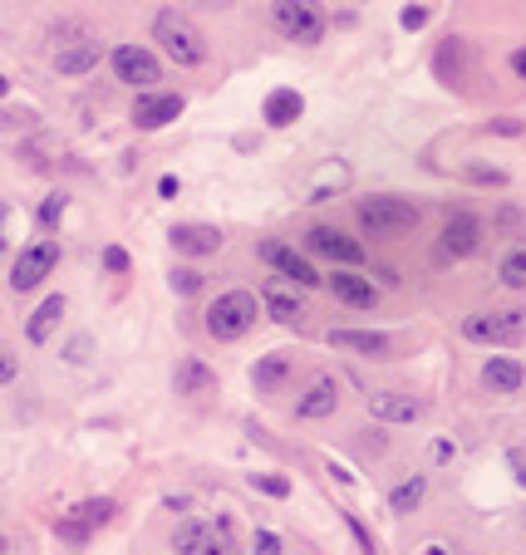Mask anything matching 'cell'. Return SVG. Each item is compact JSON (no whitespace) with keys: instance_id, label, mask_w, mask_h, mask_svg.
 <instances>
[{"instance_id":"6da1fadb","label":"cell","mask_w":526,"mask_h":555,"mask_svg":"<svg viewBox=\"0 0 526 555\" xmlns=\"http://www.w3.org/2000/svg\"><path fill=\"white\" fill-rule=\"evenodd\" d=\"M256 295H246V290H227V295H217L212 300V310H207V330L212 339H222V344H232L241 334L256 325Z\"/></svg>"},{"instance_id":"7a4b0ae2","label":"cell","mask_w":526,"mask_h":555,"mask_svg":"<svg viewBox=\"0 0 526 555\" xmlns=\"http://www.w3.org/2000/svg\"><path fill=\"white\" fill-rule=\"evenodd\" d=\"M153 40L168 50V59L177 64H202L207 59V45H202V35L192 30V20L182 15V10H158V20H153Z\"/></svg>"},{"instance_id":"3957f363","label":"cell","mask_w":526,"mask_h":555,"mask_svg":"<svg viewBox=\"0 0 526 555\" xmlns=\"http://www.w3.org/2000/svg\"><path fill=\"white\" fill-rule=\"evenodd\" d=\"M173 546L177 555H241L232 521H182Z\"/></svg>"},{"instance_id":"277c9868","label":"cell","mask_w":526,"mask_h":555,"mask_svg":"<svg viewBox=\"0 0 526 555\" xmlns=\"http://www.w3.org/2000/svg\"><path fill=\"white\" fill-rule=\"evenodd\" d=\"M271 20H276V30L295 40V45H315L320 35H325V10H320V0H276L271 5Z\"/></svg>"},{"instance_id":"5b68a950","label":"cell","mask_w":526,"mask_h":555,"mask_svg":"<svg viewBox=\"0 0 526 555\" xmlns=\"http://www.w3.org/2000/svg\"><path fill=\"white\" fill-rule=\"evenodd\" d=\"M359 226L374 231V236H404L418 226V212L404 197H364L359 202Z\"/></svg>"},{"instance_id":"8992f818","label":"cell","mask_w":526,"mask_h":555,"mask_svg":"<svg viewBox=\"0 0 526 555\" xmlns=\"http://www.w3.org/2000/svg\"><path fill=\"white\" fill-rule=\"evenodd\" d=\"M463 334L472 344H517L526 339V310H492V315H468L463 320Z\"/></svg>"},{"instance_id":"52a82bcc","label":"cell","mask_w":526,"mask_h":555,"mask_svg":"<svg viewBox=\"0 0 526 555\" xmlns=\"http://www.w3.org/2000/svg\"><path fill=\"white\" fill-rule=\"evenodd\" d=\"M261 261H266L271 271H281L291 285H300V290H315V285H320L315 266H310L300 251H291L286 241H261Z\"/></svg>"},{"instance_id":"ba28073f","label":"cell","mask_w":526,"mask_h":555,"mask_svg":"<svg viewBox=\"0 0 526 555\" xmlns=\"http://www.w3.org/2000/svg\"><path fill=\"white\" fill-rule=\"evenodd\" d=\"M55 261H59L55 241H35L30 251H20V261H15V271H10V285H15V290H35L40 280L55 271Z\"/></svg>"},{"instance_id":"9c48e42d","label":"cell","mask_w":526,"mask_h":555,"mask_svg":"<svg viewBox=\"0 0 526 555\" xmlns=\"http://www.w3.org/2000/svg\"><path fill=\"white\" fill-rule=\"evenodd\" d=\"M114 74L123 79V84H138V89H153L158 84V59H153V50H143V45H118L114 50Z\"/></svg>"},{"instance_id":"30bf717a","label":"cell","mask_w":526,"mask_h":555,"mask_svg":"<svg viewBox=\"0 0 526 555\" xmlns=\"http://www.w3.org/2000/svg\"><path fill=\"white\" fill-rule=\"evenodd\" d=\"M109 516H114V501H84L59 521V536L64 541H89L99 526H109Z\"/></svg>"},{"instance_id":"8fae6325","label":"cell","mask_w":526,"mask_h":555,"mask_svg":"<svg viewBox=\"0 0 526 555\" xmlns=\"http://www.w3.org/2000/svg\"><path fill=\"white\" fill-rule=\"evenodd\" d=\"M305 241H310V251H315V256H330V261H340L345 271L364 261V246H359V241H350L345 231H335V226H315Z\"/></svg>"},{"instance_id":"7c38bea8","label":"cell","mask_w":526,"mask_h":555,"mask_svg":"<svg viewBox=\"0 0 526 555\" xmlns=\"http://www.w3.org/2000/svg\"><path fill=\"white\" fill-rule=\"evenodd\" d=\"M325 285H330V290H335V300H340V305H350V310H374V305H379V290H374L364 276H354V271H335Z\"/></svg>"},{"instance_id":"4fadbf2b","label":"cell","mask_w":526,"mask_h":555,"mask_svg":"<svg viewBox=\"0 0 526 555\" xmlns=\"http://www.w3.org/2000/svg\"><path fill=\"white\" fill-rule=\"evenodd\" d=\"M369 408H374V418H379V423H418V418L428 413V403H423V398H413V393H379Z\"/></svg>"},{"instance_id":"5bb4252c","label":"cell","mask_w":526,"mask_h":555,"mask_svg":"<svg viewBox=\"0 0 526 555\" xmlns=\"http://www.w3.org/2000/svg\"><path fill=\"white\" fill-rule=\"evenodd\" d=\"M335 408H340V384H335L330 374L310 379V389H305V398L295 403V413H300V418H330Z\"/></svg>"},{"instance_id":"9a60e30c","label":"cell","mask_w":526,"mask_h":555,"mask_svg":"<svg viewBox=\"0 0 526 555\" xmlns=\"http://www.w3.org/2000/svg\"><path fill=\"white\" fill-rule=\"evenodd\" d=\"M177 113H182V99H177V94H143V99L133 104V123H138V128H163V123H173Z\"/></svg>"},{"instance_id":"2e32d148","label":"cell","mask_w":526,"mask_h":555,"mask_svg":"<svg viewBox=\"0 0 526 555\" xmlns=\"http://www.w3.org/2000/svg\"><path fill=\"white\" fill-rule=\"evenodd\" d=\"M94 64H99V40H89V35H79V40H69V45L55 50L59 74H84V69H94Z\"/></svg>"},{"instance_id":"e0dca14e","label":"cell","mask_w":526,"mask_h":555,"mask_svg":"<svg viewBox=\"0 0 526 555\" xmlns=\"http://www.w3.org/2000/svg\"><path fill=\"white\" fill-rule=\"evenodd\" d=\"M335 349H350L364 359H389V334H369V330H330Z\"/></svg>"},{"instance_id":"ac0fdd59","label":"cell","mask_w":526,"mask_h":555,"mask_svg":"<svg viewBox=\"0 0 526 555\" xmlns=\"http://www.w3.org/2000/svg\"><path fill=\"white\" fill-rule=\"evenodd\" d=\"M173 246L182 256H212L217 246H222V231L217 226H173Z\"/></svg>"},{"instance_id":"d6986e66","label":"cell","mask_w":526,"mask_h":555,"mask_svg":"<svg viewBox=\"0 0 526 555\" xmlns=\"http://www.w3.org/2000/svg\"><path fill=\"white\" fill-rule=\"evenodd\" d=\"M177 393H187V398H212V393H217L212 369H207L202 359H182V364H177Z\"/></svg>"},{"instance_id":"ffe728a7","label":"cell","mask_w":526,"mask_h":555,"mask_svg":"<svg viewBox=\"0 0 526 555\" xmlns=\"http://www.w3.org/2000/svg\"><path fill=\"white\" fill-rule=\"evenodd\" d=\"M522 359H507V354H502V359H487V364H482V384H487V389H497V393H512V389H522Z\"/></svg>"},{"instance_id":"44dd1931","label":"cell","mask_w":526,"mask_h":555,"mask_svg":"<svg viewBox=\"0 0 526 555\" xmlns=\"http://www.w3.org/2000/svg\"><path fill=\"white\" fill-rule=\"evenodd\" d=\"M443 246H448V256H472L477 251V222L472 217H448V226H443Z\"/></svg>"},{"instance_id":"7402d4cb","label":"cell","mask_w":526,"mask_h":555,"mask_svg":"<svg viewBox=\"0 0 526 555\" xmlns=\"http://www.w3.org/2000/svg\"><path fill=\"white\" fill-rule=\"evenodd\" d=\"M59 315H64V295H50V300H45V305H40V310H35L30 320H25V334H30L35 344H45V339L55 334Z\"/></svg>"},{"instance_id":"603a6c76","label":"cell","mask_w":526,"mask_h":555,"mask_svg":"<svg viewBox=\"0 0 526 555\" xmlns=\"http://www.w3.org/2000/svg\"><path fill=\"white\" fill-rule=\"evenodd\" d=\"M423 497H428V477H404L394 492H389V511H399V516H409V511H418L423 506Z\"/></svg>"},{"instance_id":"cb8c5ba5","label":"cell","mask_w":526,"mask_h":555,"mask_svg":"<svg viewBox=\"0 0 526 555\" xmlns=\"http://www.w3.org/2000/svg\"><path fill=\"white\" fill-rule=\"evenodd\" d=\"M300 109H305V104H300L295 89H276V94L266 99V123H271V128H286V123L300 118Z\"/></svg>"},{"instance_id":"d4e9b609","label":"cell","mask_w":526,"mask_h":555,"mask_svg":"<svg viewBox=\"0 0 526 555\" xmlns=\"http://www.w3.org/2000/svg\"><path fill=\"white\" fill-rule=\"evenodd\" d=\"M468 55V45H463V40H443V45H438V79H443V84H453V89H458V84H463V69H458V59Z\"/></svg>"},{"instance_id":"484cf974","label":"cell","mask_w":526,"mask_h":555,"mask_svg":"<svg viewBox=\"0 0 526 555\" xmlns=\"http://www.w3.org/2000/svg\"><path fill=\"white\" fill-rule=\"evenodd\" d=\"M261 305H266V315H271V320H281V325H295V320H300V300L286 295V290H276V285H266Z\"/></svg>"},{"instance_id":"4316f807","label":"cell","mask_w":526,"mask_h":555,"mask_svg":"<svg viewBox=\"0 0 526 555\" xmlns=\"http://www.w3.org/2000/svg\"><path fill=\"white\" fill-rule=\"evenodd\" d=\"M497 276H502V285H512V290H526V246H512V251L502 256Z\"/></svg>"},{"instance_id":"83f0119b","label":"cell","mask_w":526,"mask_h":555,"mask_svg":"<svg viewBox=\"0 0 526 555\" xmlns=\"http://www.w3.org/2000/svg\"><path fill=\"white\" fill-rule=\"evenodd\" d=\"M286 369H291L286 354H266V359L256 364V389H276V384L286 379Z\"/></svg>"},{"instance_id":"f1b7e54d","label":"cell","mask_w":526,"mask_h":555,"mask_svg":"<svg viewBox=\"0 0 526 555\" xmlns=\"http://www.w3.org/2000/svg\"><path fill=\"white\" fill-rule=\"evenodd\" d=\"M173 290L177 295H197V290H202V276H197V271H173Z\"/></svg>"},{"instance_id":"f546056e","label":"cell","mask_w":526,"mask_h":555,"mask_svg":"<svg viewBox=\"0 0 526 555\" xmlns=\"http://www.w3.org/2000/svg\"><path fill=\"white\" fill-rule=\"evenodd\" d=\"M256 555H281V536L276 531H256Z\"/></svg>"},{"instance_id":"4dcf8cb0","label":"cell","mask_w":526,"mask_h":555,"mask_svg":"<svg viewBox=\"0 0 526 555\" xmlns=\"http://www.w3.org/2000/svg\"><path fill=\"white\" fill-rule=\"evenodd\" d=\"M468 177H472V182H482V187H497V182H507L497 167H468Z\"/></svg>"},{"instance_id":"1f68e13d","label":"cell","mask_w":526,"mask_h":555,"mask_svg":"<svg viewBox=\"0 0 526 555\" xmlns=\"http://www.w3.org/2000/svg\"><path fill=\"white\" fill-rule=\"evenodd\" d=\"M15 374H20V364H15V354H10V349L0 344V384H10Z\"/></svg>"},{"instance_id":"d6a6232c","label":"cell","mask_w":526,"mask_h":555,"mask_svg":"<svg viewBox=\"0 0 526 555\" xmlns=\"http://www.w3.org/2000/svg\"><path fill=\"white\" fill-rule=\"evenodd\" d=\"M507 462H512V472H517V482L526 487V447H512L507 452Z\"/></svg>"},{"instance_id":"836d02e7","label":"cell","mask_w":526,"mask_h":555,"mask_svg":"<svg viewBox=\"0 0 526 555\" xmlns=\"http://www.w3.org/2000/svg\"><path fill=\"white\" fill-rule=\"evenodd\" d=\"M104 266H109V271H128V256H123L118 246H109V251H104Z\"/></svg>"},{"instance_id":"e575fe53","label":"cell","mask_w":526,"mask_h":555,"mask_svg":"<svg viewBox=\"0 0 526 555\" xmlns=\"http://www.w3.org/2000/svg\"><path fill=\"white\" fill-rule=\"evenodd\" d=\"M59 212H64V197H50V202H45V212H40V217H45V226H55Z\"/></svg>"},{"instance_id":"d590c367","label":"cell","mask_w":526,"mask_h":555,"mask_svg":"<svg viewBox=\"0 0 526 555\" xmlns=\"http://www.w3.org/2000/svg\"><path fill=\"white\" fill-rule=\"evenodd\" d=\"M256 487H261V492H276V497H286V492H291L281 477H276V482H271V477H256Z\"/></svg>"},{"instance_id":"8d00e7d4","label":"cell","mask_w":526,"mask_h":555,"mask_svg":"<svg viewBox=\"0 0 526 555\" xmlns=\"http://www.w3.org/2000/svg\"><path fill=\"white\" fill-rule=\"evenodd\" d=\"M404 25H409V30H418V25H423V10H418V5H413V10H404Z\"/></svg>"},{"instance_id":"74e56055","label":"cell","mask_w":526,"mask_h":555,"mask_svg":"<svg viewBox=\"0 0 526 555\" xmlns=\"http://www.w3.org/2000/svg\"><path fill=\"white\" fill-rule=\"evenodd\" d=\"M187 5H202V10H227L232 0H187Z\"/></svg>"},{"instance_id":"f35d334b","label":"cell","mask_w":526,"mask_h":555,"mask_svg":"<svg viewBox=\"0 0 526 555\" xmlns=\"http://www.w3.org/2000/svg\"><path fill=\"white\" fill-rule=\"evenodd\" d=\"M512 69H517V74L526 79V50H517V55H512Z\"/></svg>"},{"instance_id":"ab89813d","label":"cell","mask_w":526,"mask_h":555,"mask_svg":"<svg viewBox=\"0 0 526 555\" xmlns=\"http://www.w3.org/2000/svg\"><path fill=\"white\" fill-rule=\"evenodd\" d=\"M0 251H5V207H0Z\"/></svg>"},{"instance_id":"60d3db41","label":"cell","mask_w":526,"mask_h":555,"mask_svg":"<svg viewBox=\"0 0 526 555\" xmlns=\"http://www.w3.org/2000/svg\"><path fill=\"white\" fill-rule=\"evenodd\" d=\"M428 555H448V551H443V546H433V551H428Z\"/></svg>"},{"instance_id":"b9f144b4","label":"cell","mask_w":526,"mask_h":555,"mask_svg":"<svg viewBox=\"0 0 526 555\" xmlns=\"http://www.w3.org/2000/svg\"><path fill=\"white\" fill-rule=\"evenodd\" d=\"M0 94H5V79H0Z\"/></svg>"},{"instance_id":"7bdbcfd3","label":"cell","mask_w":526,"mask_h":555,"mask_svg":"<svg viewBox=\"0 0 526 555\" xmlns=\"http://www.w3.org/2000/svg\"><path fill=\"white\" fill-rule=\"evenodd\" d=\"M0 555H5V541H0Z\"/></svg>"}]
</instances>
